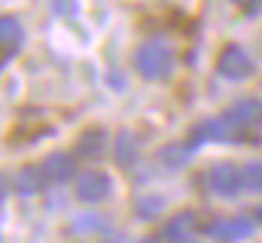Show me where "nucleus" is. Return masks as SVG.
Returning <instances> with one entry per match:
<instances>
[{"label":"nucleus","instance_id":"nucleus-1","mask_svg":"<svg viewBox=\"0 0 262 243\" xmlns=\"http://www.w3.org/2000/svg\"><path fill=\"white\" fill-rule=\"evenodd\" d=\"M135 68L144 80H163L173 71V48L166 42H144L135 51Z\"/></svg>","mask_w":262,"mask_h":243},{"label":"nucleus","instance_id":"nucleus-2","mask_svg":"<svg viewBox=\"0 0 262 243\" xmlns=\"http://www.w3.org/2000/svg\"><path fill=\"white\" fill-rule=\"evenodd\" d=\"M256 64L250 58V51L240 48V45H227L221 51L217 58V74L224 77V80H246V77H253Z\"/></svg>","mask_w":262,"mask_h":243},{"label":"nucleus","instance_id":"nucleus-3","mask_svg":"<svg viewBox=\"0 0 262 243\" xmlns=\"http://www.w3.org/2000/svg\"><path fill=\"white\" fill-rule=\"evenodd\" d=\"M112 195V176L102 170H90L77 179V198L80 202H106Z\"/></svg>","mask_w":262,"mask_h":243},{"label":"nucleus","instance_id":"nucleus-4","mask_svg":"<svg viewBox=\"0 0 262 243\" xmlns=\"http://www.w3.org/2000/svg\"><path fill=\"white\" fill-rule=\"evenodd\" d=\"M227 115H230V122L237 125L240 135H256L259 128H262V102L259 99H240V102H233V109Z\"/></svg>","mask_w":262,"mask_h":243},{"label":"nucleus","instance_id":"nucleus-5","mask_svg":"<svg viewBox=\"0 0 262 243\" xmlns=\"http://www.w3.org/2000/svg\"><path fill=\"white\" fill-rule=\"evenodd\" d=\"M208 186H211L214 195L230 198V195H237L243 189V176L237 173L233 163H217V166H211V173H208Z\"/></svg>","mask_w":262,"mask_h":243},{"label":"nucleus","instance_id":"nucleus-6","mask_svg":"<svg viewBox=\"0 0 262 243\" xmlns=\"http://www.w3.org/2000/svg\"><path fill=\"white\" fill-rule=\"evenodd\" d=\"M233 138H240V131L230 122V115H224V119H208V122L192 128V141H233Z\"/></svg>","mask_w":262,"mask_h":243},{"label":"nucleus","instance_id":"nucleus-7","mask_svg":"<svg viewBox=\"0 0 262 243\" xmlns=\"http://www.w3.org/2000/svg\"><path fill=\"white\" fill-rule=\"evenodd\" d=\"M208 230L221 243H237V240H246L253 234V224H250V217H224V221H214Z\"/></svg>","mask_w":262,"mask_h":243},{"label":"nucleus","instance_id":"nucleus-8","mask_svg":"<svg viewBox=\"0 0 262 243\" xmlns=\"http://www.w3.org/2000/svg\"><path fill=\"white\" fill-rule=\"evenodd\" d=\"M0 45H4V61H10L23 48V26H19L16 16L0 19Z\"/></svg>","mask_w":262,"mask_h":243},{"label":"nucleus","instance_id":"nucleus-9","mask_svg":"<svg viewBox=\"0 0 262 243\" xmlns=\"http://www.w3.org/2000/svg\"><path fill=\"white\" fill-rule=\"evenodd\" d=\"M42 173L51 183H64V179H71V173H74V157L71 153H61V150L48 153L45 163H42Z\"/></svg>","mask_w":262,"mask_h":243},{"label":"nucleus","instance_id":"nucleus-10","mask_svg":"<svg viewBox=\"0 0 262 243\" xmlns=\"http://www.w3.org/2000/svg\"><path fill=\"white\" fill-rule=\"evenodd\" d=\"M192 230H195V214L192 211H179V214H173V221L163 227V234L173 243H186L192 237Z\"/></svg>","mask_w":262,"mask_h":243},{"label":"nucleus","instance_id":"nucleus-11","mask_svg":"<svg viewBox=\"0 0 262 243\" xmlns=\"http://www.w3.org/2000/svg\"><path fill=\"white\" fill-rule=\"evenodd\" d=\"M102 147H106V131H102V128H90V131H83L80 141H77V150H80L83 157H99Z\"/></svg>","mask_w":262,"mask_h":243},{"label":"nucleus","instance_id":"nucleus-12","mask_svg":"<svg viewBox=\"0 0 262 243\" xmlns=\"http://www.w3.org/2000/svg\"><path fill=\"white\" fill-rule=\"evenodd\" d=\"M42 183H45V173H38L35 166H23L16 173V192L19 195H35V192L42 189Z\"/></svg>","mask_w":262,"mask_h":243},{"label":"nucleus","instance_id":"nucleus-13","mask_svg":"<svg viewBox=\"0 0 262 243\" xmlns=\"http://www.w3.org/2000/svg\"><path fill=\"white\" fill-rule=\"evenodd\" d=\"M138 157V138L135 131H122L119 135V150H115V160H119L122 166H131Z\"/></svg>","mask_w":262,"mask_h":243},{"label":"nucleus","instance_id":"nucleus-14","mask_svg":"<svg viewBox=\"0 0 262 243\" xmlns=\"http://www.w3.org/2000/svg\"><path fill=\"white\" fill-rule=\"evenodd\" d=\"M189 153H192V147H189V144H166L160 157H163V163H166V166H182V163L189 160Z\"/></svg>","mask_w":262,"mask_h":243},{"label":"nucleus","instance_id":"nucleus-15","mask_svg":"<svg viewBox=\"0 0 262 243\" xmlns=\"http://www.w3.org/2000/svg\"><path fill=\"white\" fill-rule=\"evenodd\" d=\"M240 176H243V189H250V192H259V189H262V160H253V163H246Z\"/></svg>","mask_w":262,"mask_h":243},{"label":"nucleus","instance_id":"nucleus-16","mask_svg":"<svg viewBox=\"0 0 262 243\" xmlns=\"http://www.w3.org/2000/svg\"><path fill=\"white\" fill-rule=\"evenodd\" d=\"M163 198L160 195H141L138 198V205H135V211L141 214V217H157V214H160L163 211Z\"/></svg>","mask_w":262,"mask_h":243},{"label":"nucleus","instance_id":"nucleus-17","mask_svg":"<svg viewBox=\"0 0 262 243\" xmlns=\"http://www.w3.org/2000/svg\"><path fill=\"white\" fill-rule=\"evenodd\" d=\"M102 224H106V221L96 217V214H80L71 224V230H74V234H96V230H102Z\"/></svg>","mask_w":262,"mask_h":243},{"label":"nucleus","instance_id":"nucleus-18","mask_svg":"<svg viewBox=\"0 0 262 243\" xmlns=\"http://www.w3.org/2000/svg\"><path fill=\"white\" fill-rule=\"evenodd\" d=\"M51 10L61 13V16H77V0H51Z\"/></svg>","mask_w":262,"mask_h":243},{"label":"nucleus","instance_id":"nucleus-19","mask_svg":"<svg viewBox=\"0 0 262 243\" xmlns=\"http://www.w3.org/2000/svg\"><path fill=\"white\" fill-rule=\"evenodd\" d=\"M237 4H240L243 10H259V7H262V0H237Z\"/></svg>","mask_w":262,"mask_h":243},{"label":"nucleus","instance_id":"nucleus-20","mask_svg":"<svg viewBox=\"0 0 262 243\" xmlns=\"http://www.w3.org/2000/svg\"><path fill=\"white\" fill-rule=\"evenodd\" d=\"M256 221L262 224V205H259V208H256Z\"/></svg>","mask_w":262,"mask_h":243},{"label":"nucleus","instance_id":"nucleus-21","mask_svg":"<svg viewBox=\"0 0 262 243\" xmlns=\"http://www.w3.org/2000/svg\"><path fill=\"white\" fill-rule=\"evenodd\" d=\"M138 243H157V240H138Z\"/></svg>","mask_w":262,"mask_h":243}]
</instances>
